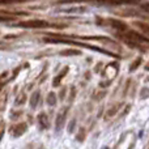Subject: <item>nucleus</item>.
<instances>
[{
    "mask_svg": "<svg viewBox=\"0 0 149 149\" xmlns=\"http://www.w3.org/2000/svg\"><path fill=\"white\" fill-rule=\"evenodd\" d=\"M141 9H144V10H147V12H149V3H148V4H143L141 5Z\"/></svg>",
    "mask_w": 149,
    "mask_h": 149,
    "instance_id": "obj_22",
    "label": "nucleus"
},
{
    "mask_svg": "<svg viewBox=\"0 0 149 149\" xmlns=\"http://www.w3.org/2000/svg\"><path fill=\"white\" fill-rule=\"evenodd\" d=\"M115 36L118 37L120 41H123L127 46L132 47V49H137L140 51L147 52L149 51V38L145 37L144 34H140L131 29H124V30L116 31Z\"/></svg>",
    "mask_w": 149,
    "mask_h": 149,
    "instance_id": "obj_1",
    "label": "nucleus"
},
{
    "mask_svg": "<svg viewBox=\"0 0 149 149\" xmlns=\"http://www.w3.org/2000/svg\"><path fill=\"white\" fill-rule=\"evenodd\" d=\"M47 105H50V106L56 105V95H55L54 92H50L49 95H47Z\"/></svg>",
    "mask_w": 149,
    "mask_h": 149,
    "instance_id": "obj_13",
    "label": "nucleus"
},
{
    "mask_svg": "<svg viewBox=\"0 0 149 149\" xmlns=\"http://www.w3.org/2000/svg\"><path fill=\"white\" fill-rule=\"evenodd\" d=\"M141 98H145V97H149V89H143L141 94H140Z\"/></svg>",
    "mask_w": 149,
    "mask_h": 149,
    "instance_id": "obj_18",
    "label": "nucleus"
},
{
    "mask_svg": "<svg viewBox=\"0 0 149 149\" xmlns=\"http://www.w3.org/2000/svg\"><path fill=\"white\" fill-rule=\"evenodd\" d=\"M76 54H79L77 51H63V55H76Z\"/></svg>",
    "mask_w": 149,
    "mask_h": 149,
    "instance_id": "obj_20",
    "label": "nucleus"
},
{
    "mask_svg": "<svg viewBox=\"0 0 149 149\" xmlns=\"http://www.w3.org/2000/svg\"><path fill=\"white\" fill-rule=\"evenodd\" d=\"M140 0H63L62 3H94L102 5H122V4H135Z\"/></svg>",
    "mask_w": 149,
    "mask_h": 149,
    "instance_id": "obj_2",
    "label": "nucleus"
},
{
    "mask_svg": "<svg viewBox=\"0 0 149 149\" xmlns=\"http://www.w3.org/2000/svg\"><path fill=\"white\" fill-rule=\"evenodd\" d=\"M4 131H5V124H4V122H0V140L4 136Z\"/></svg>",
    "mask_w": 149,
    "mask_h": 149,
    "instance_id": "obj_16",
    "label": "nucleus"
},
{
    "mask_svg": "<svg viewBox=\"0 0 149 149\" xmlns=\"http://www.w3.org/2000/svg\"><path fill=\"white\" fill-rule=\"evenodd\" d=\"M65 92H67V89H62V92H60V95H59V98L60 100H63V98H64V94H65Z\"/></svg>",
    "mask_w": 149,
    "mask_h": 149,
    "instance_id": "obj_21",
    "label": "nucleus"
},
{
    "mask_svg": "<svg viewBox=\"0 0 149 149\" xmlns=\"http://www.w3.org/2000/svg\"><path fill=\"white\" fill-rule=\"evenodd\" d=\"M8 81H9V73H8V72H3L1 74H0V92L3 90L4 85L7 84Z\"/></svg>",
    "mask_w": 149,
    "mask_h": 149,
    "instance_id": "obj_11",
    "label": "nucleus"
},
{
    "mask_svg": "<svg viewBox=\"0 0 149 149\" xmlns=\"http://www.w3.org/2000/svg\"><path fill=\"white\" fill-rule=\"evenodd\" d=\"M39 97H41L39 92H34V93H33V95H31V98H30V107H31V109H36L37 106H38Z\"/></svg>",
    "mask_w": 149,
    "mask_h": 149,
    "instance_id": "obj_10",
    "label": "nucleus"
},
{
    "mask_svg": "<svg viewBox=\"0 0 149 149\" xmlns=\"http://www.w3.org/2000/svg\"><path fill=\"white\" fill-rule=\"evenodd\" d=\"M28 130V124L25 122H21V123H17V124H13L12 127L9 128V134L12 135L13 137H18L21 135H24Z\"/></svg>",
    "mask_w": 149,
    "mask_h": 149,
    "instance_id": "obj_4",
    "label": "nucleus"
},
{
    "mask_svg": "<svg viewBox=\"0 0 149 149\" xmlns=\"http://www.w3.org/2000/svg\"><path fill=\"white\" fill-rule=\"evenodd\" d=\"M16 26L25 28V29H42V28L50 26V24L45 20H28V21H21Z\"/></svg>",
    "mask_w": 149,
    "mask_h": 149,
    "instance_id": "obj_3",
    "label": "nucleus"
},
{
    "mask_svg": "<svg viewBox=\"0 0 149 149\" xmlns=\"http://www.w3.org/2000/svg\"><path fill=\"white\" fill-rule=\"evenodd\" d=\"M67 72H68V67H64V68L62 70V72H60V73L54 79V81H52V85H54V86H58V85L60 84V81H62V79L65 76V74H67Z\"/></svg>",
    "mask_w": 149,
    "mask_h": 149,
    "instance_id": "obj_9",
    "label": "nucleus"
},
{
    "mask_svg": "<svg viewBox=\"0 0 149 149\" xmlns=\"http://www.w3.org/2000/svg\"><path fill=\"white\" fill-rule=\"evenodd\" d=\"M102 149H109V148H107V147H105V148H102Z\"/></svg>",
    "mask_w": 149,
    "mask_h": 149,
    "instance_id": "obj_25",
    "label": "nucleus"
},
{
    "mask_svg": "<svg viewBox=\"0 0 149 149\" xmlns=\"http://www.w3.org/2000/svg\"><path fill=\"white\" fill-rule=\"evenodd\" d=\"M24 102H25V94H21L20 97L16 100V105H22Z\"/></svg>",
    "mask_w": 149,
    "mask_h": 149,
    "instance_id": "obj_17",
    "label": "nucleus"
},
{
    "mask_svg": "<svg viewBox=\"0 0 149 149\" xmlns=\"http://www.w3.org/2000/svg\"><path fill=\"white\" fill-rule=\"evenodd\" d=\"M79 141H84V139H85V130L84 128H80V134L77 135V137H76Z\"/></svg>",
    "mask_w": 149,
    "mask_h": 149,
    "instance_id": "obj_15",
    "label": "nucleus"
},
{
    "mask_svg": "<svg viewBox=\"0 0 149 149\" xmlns=\"http://www.w3.org/2000/svg\"><path fill=\"white\" fill-rule=\"evenodd\" d=\"M134 25L137 26L145 37H149V25H148V24L141 22V21H136V22H134Z\"/></svg>",
    "mask_w": 149,
    "mask_h": 149,
    "instance_id": "obj_8",
    "label": "nucleus"
},
{
    "mask_svg": "<svg viewBox=\"0 0 149 149\" xmlns=\"http://www.w3.org/2000/svg\"><path fill=\"white\" fill-rule=\"evenodd\" d=\"M5 20H10V17H0V21H5Z\"/></svg>",
    "mask_w": 149,
    "mask_h": 149,
    "instance_id": "obj_23",
    "label": "nucleus"
},
{
    "mask_svg": "<svg viewBox=\"0 0 149 149\" xmlns=\"http://www.w3.org/2000/svg\"><path fill=\"white\" fill-rule=\"evenodd\" d=\"M145 70H147V71H149V62H148V64L145 65Z\"/></svg>",
    "mask_w": 149,
    "mask_h": 149,
    "instance_id": "obj_24",
    "label": "nucleus"
},
{
    "mask_svg": "<svg viewBox=\"0 0 149 149\" xmlns=\"http://www.w3.org/2000/svg\"><path fill=\"white\" fill-rule=\"evenodd\" d=\"M141 62H143V59H141V58H137V59L135 60V62L132 63L131 65H130V71H131V72H134V71L136 70V68L139 67L140 64H141Z\"/></svg>",
    "mask_w": 149,
    "mask_h": 149,
    "instance_id": "obj_14",
    "label": "nucleus"
},
{
    "mask_svg": "<svg viewBox=\"0 0 149 149\" xmlns=\"http://www.w3.org/2000/svg\"><path fill=\"white\" fill-rule=\"evenodd\" d=\"M65 118H67V107H63L56 116V124H55L56 132H59L60 130L63 128V126H64V123H65Z\"/></svg>",
    "mask_w": 149,
    "mask_h": 149,
    "instance_id": "obj_5",
    "label": "nucleus"
},
{
    "mask_svg": "<svg viewBox=\"0 0 149 149\" xmlns=\"http://www.w3.org/2000/svg\"><path fill=\"white\" fill-rule=\"evenodd\" d=\"M119 109H120V103H118V105H115L113 109H110V110L107 111V114H106V118H105L106 120H107V119H110L111 116H114V115H115V114H116V111H118Z\"/></svg>",
    "mask_w": 149,
    "mask_h": 149,
    "instance_id": "obj_12",
    "label": "nucleus"
},
{
    "mask_svg": "<svg viewBox=\"0 0 149 149\" xmlns=\"http://www.w3.org/2000/svg\"><path fill=\"white\" fill-rule=\"evenodd\" d=\"M116 74H118V64H116V63L109 64L107 67H106V70L103 71V76H106L109 80H111V81H113V79Z\"/></svg>",
    "mask_w": 149,
    "mask_h": 149,
    "instance_id": "obj_6",
    "label": "nucleus"
},
{
    "mask_svg": "<svg viewBox=\"0 0 149 149\" xmlns=\"http://www.w3.org/2000/svg\"><path fill=\"white\" fill-rule=\"evenodd\" d=\"M37 120H38V126H39V128H41V130H46V128H49V126H50V123H49V118H47V115H46L45 113L39 114L38 118H37Z\"/></svg>",
    "mask_w": 149,
    "mask_h": 149,
    "instance_id": "obj_7",
    "label": "nucleus"
},
{
    "mask_svg": "<svg viewBox=\"0 0 149 149\" xmlns=\"http://www.w3.org/2000/svg\"><path fill=\"white\" fill-rule=\"evenodd\" d=\"M74 126H76V120H72V122L70 123V126H68V131L72 132V131H73V128H74Z\"/></svg>",
    "mask_w": 149,
    "mask_h": 149,
    "instance_id": "obj_19",
    "label": "nucleus"
}]
</instances>
